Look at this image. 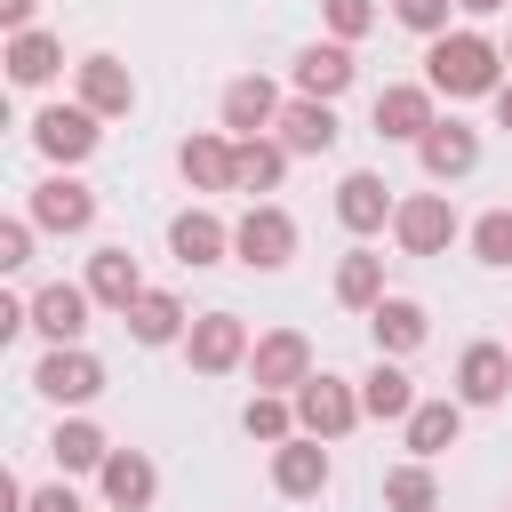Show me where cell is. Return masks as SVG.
<instances>
[{
	"label": "cell",
	"mask_w": 512,
	"mask_h": 512,
	"mask_svg": "<svg viewBox=\"0 0 512 512\" xmlns=\"http://www.w3.org/2000/svg\"><path fill=\"white\" fill-rule=\"evenodd\" d=\"M336 304H344V312H376V304H384V256H376V248H352V256L336 264Z\"/></svg>",
	"instance_id": "obj_31"
},
{
	"label": "cell",
	"mask_w": 512,
	"mask_h": 512,
	"mask_svg": "<svg viewBox=\"0 0 512 512\" xmlns=\"http://www.w3.org/2000/svg\"><path fill=\"white\" fill-rule=\"evenodd\" d=\"M24 512H80V496L64 488V480H48V488H32V504Z\"/></svg>",
	"instance_id": "obj_38"
},
{
	"label": "cell",
	"mask_w": 512,
	"mask_h": 512,
	"mask_svg": "<svg viewBox=\"0 0 512 512\" xmlns=\"http://www.w3.org/2000/svg\"><path fill=\"white\" fill-rule=\"evenodd\" d=\"M448 8H456V0H392V16H400L408 32H424V40L448 32Z\"/></svg>",
	"instance_id": "obj_36"
},
{
	"label": "cell",
	"mask_w": 512,
	"mask_h": 512,
	"mask_svg": "<svg viewBox=\"0 0 512 512\" xmlns=\"http://www.w3.org/2000/svg\"><path fill=\"white\" fill-rule=\"evenodd\" d=\"M272 136H280L288 152H328L344 128H336V104H320V96H296V104H280Z\"/></svg>",
	"instance_id": "obj_21"
},
{
	"label": "cell",
	"mask_w": 512,
	"mask_h": 512,
	"mask_svg": "<svg viewBox=\"0 0 512 512\" xmlns=\"http://www.w3.org/2000/svg\"><path fill=\"white\" fill-rule=\"evenodd\" d=\"M72 80H80V104H88L96 120L136 112V80H128V64H120V56H80V64H72Z\"/></svg>",
	"instance_id": "obj_15"
},
{
	"label": "cell",
	"mask_w": 512,
	"mask_h": 512,
	"mask_svg": "<svg viewBox=\"0 0 512 512\" xmlns=\"http://www.w3.org/2000/svg\"><path fill=\"white\" fill-rule=\"evenodd\" d=\"M472 256H480V264H512V208L472 216Z\"/></svg>",
	"instance_id": "obj_34"
},
{
	"label": "cell",
	"mask_w": 512,
	"mask_h": 512,
	"mask_svg": "<svg viewBox=\"0 0 512 512\" xmlns=\"http://www.w3.org/2000/svg\"><path fill=\"white\" fill-rule=\"evenodd\" d=\"M432 96H440L432 80H392V88H376V136H384V144H416V136L440 120Z\"/></svg>",
	"instance_id": "obj_8"
},
{
	"label": "cell",
	"mask_w": 512,
	"mask_h": 512,
	"mask_svg": "<svg viewBox=\"0 0 512 512\" xmlns=\"http://www.w3.org/2000/svg\"><path fill=\"white\" fill-rule=\"evenodd\" d=\"M320 16H328V40H360L376 24V0H320Z\"/></svg>",
	"instance_id": "obj_35"
},
{
	"label": "cell",
	"mask_w": 512,
	"mask_h": 512,
	"mask_svg": "<svg viewBox=\"0 0 512 512\" xmlns=\"http://www.w3.org/2000/svg\"><path fill=\"white\" fill-rule=\"evenodd\" d=\"M240 424H248V440H272V448H280V440L296 432V392H256V400L240 408Z\"/></svg>",
	"instance_id": "obj_33"
},
{
	"label": "cell",
	"mask_w": 512,
	"mask_h": 512,
	"mask_svg": "<svg viewBox=\"0 0 512 512\" xmlns=\"http://www.w3.org/2000/svg\"><path fill=\"white\" fill-rule=\"evenodd\" d=\"M456 232H464V224H456L448 192H408V200L392 208V240H400L408 256H440V248H448Z\"/></svg>",
	"instance_id": "obj_6"
},
{
	"label": "cell",
	"mask_w": 512,
	"mask_h": 512,
	"mask_svg": "<svg viewBox=\"0 0 512 512\" xmlns=\"http://www.w3.org/2000/svg\"><path fill=\"white\" fill-rule=\"evenodd\" d=\"M32 384H40L56 408H80V400H96V392H104V360H96L88 344H48V352H40V368H32Z\"/></svg>",
	"instance_id": "obj_5"
},
{
	"label": "cell",
	"mask_w": 512,
	"mask_h": 512,
	"mask_svg": "<svg viewBox=\"0 0 512 512\" xmlns=\"http://www.w3.org/2000/svg\"><path fill=\"white\" fill-rule=\"evenodd\" d=\"M88 304H96V296H88V280H80V288H72V280H48V288L32 296V328H40L48 344H80Z\"/></svg>",
	"instance_id": "obj_19"
},
{
	"label": "cell",
	"mask_w": 512,
	"mask_h": 512,
	"mask_svg": "<svg viewBox=\"0 0 512 512\" xmlns=\"http://www.w3.org/2000/svg\"><path fill=\"white\" fill-rule=\"evenodd\" d=\"M272 488L280 496H320L328 488V440H312V432H288L280 448H272Z\"/></svg>",
	"instance_id": "obj_13"
},
{
	"label": "cell",
	"mask_w": 512,
	"mask_h": 512,
	"mask_svg": "<svg viewBox=\"0 0 512 512\" xmlns=\"http://www.w3.org/2000/svg\"><path fill=\"white\" fill-rule=\"evenodd\" d=\"M168 248H176V264H224L232 256V224H216L208 208H184V216H168Z\"/></svg>",
	"instance_id": "obj_20"
},
{
	"label": "cell",
	"mask_w": 512,
	"mask_h": 512,
	"mask_svg": "<svg viewBox=\"0 0 512 512\" xmlns=\"http://www.w3.org/2000/svg\"><path fill=\"white\" fill-rule=\"evenodd\" d=\"M352 40H312L304 56H296V96H320V104H336L344 88H352Z\"/></svg>",
	"instance_id": "obj_17"
},
{
	"label": "cell",
	"mask_w": 512,
	"mask_h": 512,
	"mask_svg": "<svg viewBox=\"0 0 512 512\" xmlns=\"http://www.w3.org/2000/svg\"><path fill=\"white\" fill-rule=\"evenodd\" d=\"M360 408H368L376 424H408V408H416V384H408V368H400L392 352H376V368L360 376Z\"/></svg>",
	"instance_id": "obj_22"
},
{
	"label": "cell",
	"mask_w": 512,
	"mask_h": 512,
	"mask_svg": "<svg viewBox=\"0 0 512 512\" xmlns=\"http://www.w3.org/2000/svg\"><path fill=\"white\" fill-rule=\"evenodd\" d=\"M248 376H256V392H296V384L312 376V336H304V328H272V336H256Z\"/></svg>",
	"instance_id": "obj_7"
},
{
	"label": "cell",
	"mask_w": 512,
	"mask_h": 512,
	"mask_svg": "<svg viewBox=\"0 0 512 512\" xmlns=\"http://www.w3.org/2000/svg\"><path fill=\"white\" fill-rule=\"evenodd\" d=\"M88 296H96L104 312H128V304L144 296V272H136V256H128V248H96V256H88Z\"/></svg>",
	"instance_id": "obj_24"
},
{
	"label": "cell",
	"mask_w": 512,
	"mask_h": 512,
	"mask_svg": "<svg viewBox=\"0 0 512 512\" xmlns=\"http://www.w3.org/2000/svg\"><path fill=\"white\" fill-rule=\"evenodd\" d=\"M248 320L240 312H200L192 328H184V360H192V376H232V368H248Z\"/></svg>",
	"instance_id": "obj_3"
},
{
	"label": "cell",
	"mask_w": 512,
	"mask_h": 512,
	"mask_svg": "<svg viewBox=\"0 0 512 512\" xmlns=\"http://www.w3.org/2000/svg\"><path fill=\"white\" fill-rule=\"evenodd\" d=\"M280 176H288V144H280V136H240V152H232V192H280Z\"/></svg>",
	"instance_id": "obj_26"
},
{
	"label": "cell",
	"mask_w": 512,
	"mask_h": 512,
	"mask_svg": "<svg viewBox=\"0 0 512 512\" xmlns=\"http://www.w3.org/2000/svg\"><path fill=\"white\" fill-rule=\"evenodd\" d=\"M32 232H40L32 216H8V224H0V272H24V264H32Z\"/></svg>",
	"instance_id": "obj_37"
},
{
	"label": "cell",
	"mask_w": 512,
	"mask_h": 512,
	"mask_svg": "<svg viewBox=\"0 0 512 512\" xmlns=\"http://www.w3.org/2000/svg\"><path fill=\"white\" fill-rule=\"evenodd\" d=\"M96 488H104V504H112V512H144V504L160 496V472H152V456H144V448H112V456H104V472H96Z\"/></svg>",
	"instance_id": "obj_16"
},
{
	"label": "cell",
	"mask_w": 512,
	"mask_h": 512,
	"mask_svg": "<svg viewBox=\"0 0 512 512\" xmlns=\"http://www.w3.org/2000/svg\"><path fill=\"white\" fill-rule=\"evenodd\" d=\"M272 120H280V88L264 72H240L224 88V136H272Z\"/></svg>",
	"instance_id": "obj_18"
},
{
	"label": "cell",
	"mask_w": 512,
	"mask_h": 512,
	"mask_svg": "<svg viewBox=\"0 0 512 512\" xmlns=\"http://www.w3.org/2000/svg\"><path fill=\"white\" fill-rule=\"evenodd\" d=\"M56 72H64V48H56L40 24H32V32H8V80H16V88H40V80H56Z\"/></svg>",
	"instance_id": "obj_30"
},
{
	"label": "cell",
	"mask_w": 512,
	"mask_h": 512,
	"mask_svg": "<svg viewBox=\"0 0 512 512\" xmlns=\"http://www.w3.org/2000/svg\"><path fill=\"white\" fill-rule=\"evenodd\" d=\"M232 152H240V136H184L176 168L192 192H232Z\"/></svg>",
	"instance_id": "obj_23"
},
{
	"label": "cell",
	"mask_w": 512,
	"mask_h": 512,
	"mask_svg": "<svg viewBox=\"0 0 512 512\" xmlns=\"http://www.w3.org/2000/svg\"><path fill=\"white\" fill-rule=\"evenodd\" d=\"M416 160H424L432 184H456V176L480 168V128H464V120H432V128L416 136Z\"/></svg>",
	"instance_id": "obj_11"
},
{
	"label": "cell",
	"mask_w": 512,
	"mask_h": 512,
	"mask_svg": "<svg viewBox=\"0 0 512 512\" xmlns=\"http://www.w3.org/2000/svg\"><path fill=\"white\" fill-rule=\"evenodd\" d=\"M456 432H464V400H416L408 408V456H440V448H456Z\"/></svg>",
	"instance_id": "obj_28"
},
{
	"label": "cell",
	"mask_w": 512,
	"mask_h": 512,
	"mask_svg": "<svg viewBox=\"0 0 512 512\" xmlns=\"http://www.w3.org/2000/svg\"><path fill=\"white\" fill-rule=\"evenodd\" d=\"M512 392V344H464L456 360V400L464 408H496Z\"/></svg>",
	"instance_id": "obj_14"
},
{
	"label": "cell",
	"mask_w": 512,
	"mask_h": 512,
	"mask_svg": "<svg viewBox=\"0 0 512 512\" xmlns=\"http://www.w3.org/2000/svg\"><path fill=\"white\" fill-rule=\"evenodd\" d=\"M504 64H512V40H504Z\"/></svg>",
	"instance_id": "obj_42"
},
{
	"label": "cell",
	"mask_w": 512,
	"mask_h": 512,
	"mask_svg": "<svg viewBox=\"0 0 512 512\" xmlns=\"http://www.w3.org/2000/svg\"><path fill=\"white\" fill-rule=\"evenodd\" d=\"M120 320H128V336H136V344H184V328H192V320H184V304H176L168 288H144Z\"/></svg>",
	"instance_id": "obj_27"
},
{
	"label": "cell",
	"mask_w": 512,
	"mask_h": 512,
	"mask_svg": "<svg viewBox=\"0 0 512 512\" xmlns=\"http://www.w3.org/2000/svg\"><path fill=\"white\" fill-rule=\"evenodd\" d=\"M392 208H400V200H392V184H384L376 168H352V176L336 184V224H344V232H360V240H368V232H384V224H392Z\"/></svg>",
	"instance_id": "obj_12"
},
{
	"label": "cell",
	"mask_w": 512,
	"mask_h": 512,
	"mask_svg": "<svg viewBox=\"0 0 512 512\" xmlns=\"http://www.w3.org/2000/svg\"><path fill=\"white\" fill-rule=\"evenodd\" d=\"M496 128H512V80L496 88Z\"/></svg>",
	"instance_id": "obj_41"
},
{
	"label": "cell",
	"mask_w": 512,
	"mask_h": 512,
	"mask_svg": "<svg viewBox=\"0 0 512 512\" xmlns=\"http://www.w3.org/2000/svg\"><path fill=\"white\" fill-rule=\"evenodd\" d=\"M48 456H56V472H104V456H112V440L88 424V416H64L56 432H48Z\"/></svg>",
	"instance_id": "obj_29"
},
{
	"label": "cell",
	"mask_w": 512,
	"mask_h": 512,
	"mask_svg": "<svg viewBox=\"0 0 512 512\" xmlns=\"http://www.w3.org/2000/svg\"><path fill=\"white\" fill-rule=\"evenodd\" d=\"M232 256H240V264H256V272H280V264L296 256V216H288V208H272V200H256V208L232 224Z\"/></svg>",
	"instance_id": "obj_4"
},
{
	"label": "cell",
	"mask_w": 512,
	"mask_h": 512,
	"mask_svg": "<svg viewBox=\"0 0 512 512\" xmlns=\"http://www.w3.org/2000/svg\"><path fill=\"white\" fill-rule=\"evenodd\" d=\"M96 136H104V128H96V112H88V104H48V112L32 120V144H40L56 168H80V160L96 152Z\"/></svg>",
	"instance_id": "obj_9"
},
{
	"label": "cell",
	"mask_w": 512,
	"mask_h": 512,
	"mask_svg": "<svg viewBox=\"0 0 512 512\" xmlns=\"http://www.w3.org/2000/svg\"><path fill=\"white\" fill-rule=\"evenodd\" d=\"M384 512H440V480H432L424 456H408V464L384 472Z\"/></svg>",
	"instance_id": "obj_32"
},
{
	"label": "cell",
	"mask_w": 512,
	"mask_h": 512,
	"mask_svg": "<svg viewBox=\"0 0 512 512\" xmlns=\"http://www.w3.org/2000/svg\"><path fill=\"white\" fill-rule=\"evenodd\" d=\"M0 32H32V0H0Z\"/></svg>",
	"instance_id": "obj_39"
},
{
	"label": "cell",
	"mask_w": 512,
	"mask_h": 512,
	"mask_svg": "<svg viewBox=\"0 0 512 512\" xmlns=\"http://www.w3.org/2000/svg\"><path fill=\"white\" fill-rule=\"evenodd\" d=\"M424 80L440 88V96H496L504 88V48L488 40V32H440L432 48H424Z\"/></svg>",
	"instance_id": "obj_1"
},
{
	"label": "cell",
	"mask_w": 512,
	"mask_h": 512,
	"mask_svg": "<svg viewBox=\"0 0 512 512\" xmlns=\"http://www.w3.org/2000/svg\"><path fill=\"white\" fill-rule=\"evenodd\" d=\"M504 512H512V504H504Z\"/></svg>",
	"instance_id": "obj_43"
},
{
	"label": "cell",
	"mask_w": 512,
	"mask_h": 512,
	"mask_svg": "<svg viewBox=\"0 0 512 512\" xmlns=\"http://www.w3.org/2000/svg\"><path fill=\"white\" fill-rule=\"evenodd\" d=\"M24 216H32L40 232H88V224H96V192H88L80 176H40L32 200H24Z\"/></svg>",
	"instance_id": "obj_10"
},
{
	"label": "cell",
	"mask_w": 512,
	"mask_h": 512,
	"mask_svg": "<svg viewBox=\"0 0 512 512\" xmlns=\"http://www.w3.org/2000/svg\"><path fill=\"white\" fill-rule=\"evenodd\" d=\"M360 416H368V408H360V392H352L344 376L312 368V376L296 384V432H312V440H344Z\"/></svg>",
	"instance_id": "obj_2"
},
{
	"label": "cell",
	"mask_w": 512,
	"mask_h": 512,
	"mask_svg": "<svg viewBox=\"0 0 512 512\" xmlns=\"http://www.w3.org/2000/svg\"><path fill=\"white\" fill-rule=\"evenodd\" d=\"M368 336H376V352H392V360H400V352H416V344L432 336V320H424V304H416V296H384V304L368 312Z\"/></svg>",
	"instance_id": "obj_25"
},
{
	"label": "cell",
	"mask_w": 512,
	"mask_h": 512,
	"mask_svg": "<svg viewBox=\"0 0 512 512\" xmlns=\"http://www.w3.org/2000/svg\"><path fill=\"white\" fill-rule=\"evenodd\" d=\"M464 16H496V8H512V0H456Z\"/></svg>",
	"instance_id": "obj_40"
}]
</instances>
